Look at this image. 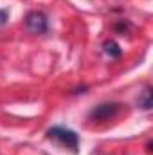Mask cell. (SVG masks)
<instances>
[{
    "mask_svg": "<svg viewBox=\"0 0 153 155\" xmlns=\"http://www.w3.org/2000/svg\"><path fill=\"white\" fill-rule=\"evenodd\" d=\"M24 25L31 35H45L49 31V20L43 11H29L24 18Z\"/></svg>",
    "mask_w": 153,
    "mask_h": 155,
    "instance_id": "7a4b0ae2",
    "label": "cell"
},
{
    "mask_svg": "<svg viewBox=\"0 0 153 155\" xmlns=\"http://www.w3.org/2000/svg\"><path fill=\"white\" fill-rule=\"evenodd\" d=\"M121 110V105L114 101H106V103H99L97 107H94L88 112V119L92 121H106L110 117L117 116V112Z\"/></svg>",
    "mask_w": 153,
    "mask_h": 155,
    "instance_id": "3957f363",
    "label": "cell"
},
{
    "mask_svg": "<svg viewBox=\"0 0 153 155\" xmlns=\"http://www.w3.org/2000/svg\"><path fill=\"white\" fill-rule=\"evenodd\" d=\"M103 51H105V54L110 56L112 60L121 58V54H122V49H121V45H119L115 40H106V41L103 43Z\"/></svg>",
    "mask_w": 153,
    "mask_h": 155,
    "instance_id": "277c9868",
    "label": "cell"
},
{
    "mask_svg": "<svg viewBox=\"0 0 153 155\" xmlns=\"http://www.w3.org/2000/svg\"><path fill=\"white\" fill-rule=\"evenodd\" d=\"M139 108H142V110H150L151 108V88L150 87H146V90L139 97Z\"/></svg>",
    "mask_w": 153,
    "mask_h": 155,
    "instance_id": "5b68a950",
    "label": "cell"
},
{
    "mask_svg": "<svg viewBox=\"0 0 153 155\" xmlns=\"http://www.w3.org/2000/svg\"><path fill=\"white\" fill-rule=\"evenodd\" d=\"M47 137L50 141L60 143L61 146H65L72 153H77L79 152V135H77L74 130H70V128H65V126H50L47 130Z\"/></svg>",
    "mask_w": 153,
    "mask_h": 155,
    "instance_id": "6da1fadb",
    "label": "cell"
},
{
    "mask_svg": "<svg viewBox=\"0 0 153 155\" xmlns=\"http://www.w3.org/2000/svg\"><path fill=\"white\" fill-rule=\"evenodd\" d=\"M9 20V11L7 9H0V27H4Z\"/></svg>",
    "mask_w": 153,
    "mask_h": 155,
    "instance_id": "8992f818",
    "label": "cell"
}]
</instances>
